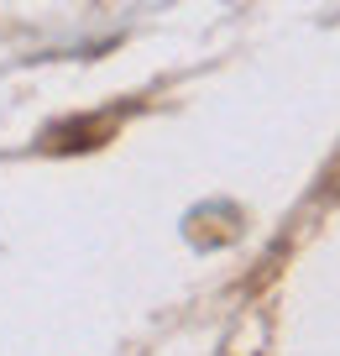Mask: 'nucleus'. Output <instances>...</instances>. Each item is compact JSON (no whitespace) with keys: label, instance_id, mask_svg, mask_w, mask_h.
<instances>
[]
</instances>
